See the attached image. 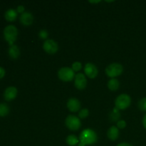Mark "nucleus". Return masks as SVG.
Segmentation results:
<instances>
[{
	"instance_id": "5701e85b",
	"label": "nucleus",
	"mask_w": 146,
	"mask_h": 146,
	"mask_svg": "<svg viewBox=\"0 0 146 146\" xmlns=\"http://www.w3.org/2000/svg\"><path fill=\"white\" fill-rule=\"evenodd\" d=\"M126 126V122L123 120H121V121L117 122V128H120V129H123Z\"/></svg>"
},
{
	"instance_id": "1a4fd4ad",
	"label": "nucleus",
	"mask_w": 146,
	"mask_h": 146,
	"mask_svg": "<svg viewBox=\"0 0 146 146\" xmlns=\"http://www.w3.org/2000/svg\"><path fill=\"white\" fill-rule=\"evenodd\" d=\"M84 72L90 78H95L98 74V68L92 63H88L86 64L84 67Z\"/></svg>"
},
{
	"instance_id": "ddd939ff",
	"label": "nucleus",
	"mask_w": 146,
	"mask_h": 146,
	"mask_svg": "<svg viewBox=\"0 0 146 146\" xmlns=\"http://www.w3.org/2000/svg\"><path fill=\"white\" fill-rule=\"evenodd\" d=\"M107 136L111 141H115L119 136V130L116 126H111L107 131Z\"/></svg>"
},
{
	"instance_id": "bb28decb",
	"label": "nucleus",
	"mask_w": 146,
	"mask_h": 146,
	"mask_svg": "<svg viewBox=\"0 0 146 146\" xmlns=\"http://www.w3.org/2000/svg\"><path fill=\"white\" fill-rule=\"evenodd\" d=\"M143 125L144 128L146 129V114H145V115L143 118Z\"/></svg>"
},
{
	"instance_id": "a878e982",
	"label": "nucleus",
	"mask_w": 146,
	"mask_h": 146,
	"mask_svg": "<svg viewBox=\"0 0 146 146\" xmlns=\"http://www.w3.org/2000/svg\"><path fill=\"white\" fill-rule=\"evenodd\" d=\"M117 146H133L131 144L128 143H121L118 144Z\"/></svg>"
},
{
	"instance_id": "6e6552de",
	"label": "nucleus",
	"mask_w": 146,
	"mask_h": 146,
	"mask_svg": "<svg viewBox=\"0 0 146 146\" xmlns=\"http://www.w3.org/2000/svg\"><path fill=\"white\" fill-rule=\"evenodd\" d=\"M74 79V85L76 88L78 90H83L86 87L87 80L85 75L82 73H78L75 76Z\"/></svg>"
},
{
	"instance_id": "a211bd4d",
	"label": "nucleus",
	"mask_w": 146,
	"mask_h": 146,
	"mask_svg": "<svg viewBox=\"0 0 146 146\" xmlns=\"http://www.w3.org/2000/svg\"><path fill=\"white\" fill-rule=\"evenodd\" d=\"M9 113V107L4 103H0V117L7 116Z\"/></svg>"
},
{
	"instance_id": "2eb2a0df",
	"label": "nucleus",
	"mask_w": 146,
	"mask_h": 146,
	"mask_svg": "<svg viewBox=\"0 0 146 146\" xmlns=\"http://www.w3.org/2000/svg\"><path fill=\"white\" fill-rule=\"evenodd\" d=\"M17 15H18V13L17 10L14 9H9L6 11L4 14V18L7 21H14L17 19Z\"/></svg>"
},
{
	"instance_id": "f257e3e1",
	"label": "nucleus",
	"mask_w": 146,
	"mask_h": 146,
	"mask_svg": "<svg viewBox=\"0 0 146 146\" xmlns=\"http://www.w3.org/2000/svg\"><path fill=\"white\" fill-rule=\"evenodd\" d=\"M97 135L95 131L90 128L84 130L79 135V143L78 146H86L93 145L96 143Z\"/></svg>"
},
{
	"instance_id": "cd10ccee",
	"label": "nucleus",
	"mask_w": 146,
	"mask_h": 146,
	"mask_svg": "<svg viewBox=\"0 0 146 146\" xmlns=\"http://www.w3.org/2000/svg\"><path fill=\"white\" fill-rule=\"evenodd\" d=\"M90 3H98V2H100V1H89Z\"/></svg>"
},
{
	"instance_id": "39448f33",
	"label": "nucleus",
	"mask_w": 146,
	"mask_h": 146,
	"mask_svg": "<svg viewBox=\"0 0 146 146\" xmlns=\"http://www.w3.org/2000/svg\"><path fill=\"white\" fill-rule=\"evenodd\" d=\"M58 76L60 80L65 82L71 81L75 78V74L74 70L69 67H63L58 71Z\"/></svg>"
},
{
	"instance_id": "6ab92c4d",
	"label": "nucleus",
	"mask_w": 146,
	"mask_h": 146,
	"mask_svg": "<svg viewBox=\"0 0 146 146\" xmlns=\"http://www.w3.org/2000/svg\"><path fill=\"white\" fill-rule=\"evenodd\" d=\"M88 115H89V111L87 108H83V109L80 110L78 112V117L81 119L86 118Z\"/></svg>"
},
{
	"instance_id": "4be33fe9",
	"label": "nucleus",
	"mask_w": 146,
	"mask_h": 146,
	"mask_svg": "<svg viewBox=\"0 0 146 146\" xmlns=\"http://www.w3.org/2000/svg\"><path fill=\"white\" fill-rule=\"evenodd\" d=\"M48 36V32H47L46 30L45 29L41 30V31H39V33H38V36H39L41 39H46Z\"/></svg>"
},
{
	"instance_id": "4468645a",
	"label": "nucleus",
	"mask_w": 146,
	"mask_h": 146,
	"mask_svg": "<svg viewBox=\"0 0 146 146\" xmlns=\"http://www.w3.org/2000/svg\"><path fill=\"white\" fill-rule=\"evenodd\" d=\"M9 56L12 59H17L20 56V49L17 45L14 44L12 46H10L8 50Z\"/></svg>"
},
{
	"instance_id": "423d86ee",
	"label": "nucleus",
	"mask_w": 146,
	"mask_h": 146,
	"mask_svg": "<svg viewBox=\"0 0 146 146\" xmlns=\"http://www.w3.org/2000/svg\"><path fill=\"white\" fill-rule=\"evenodd\" d=\"M66 125L71 131H77L81 125L79 118L73 115H69L66 118Z\"/></svg>"
},
{
	"instance_id": "f03ea898",
	"label": "nucleus",
	"mask_w": 146,
	"mask_h": 146,
	"mask_svg": "<svg viewBox=\"0 0 146 146\" xmlns=\"http://www.w3.org/2000/svg\"><path fill=\"white\" fill-rule=\"evenodd\" d=\"M4 37L5 41H7L9 46L14 45L18 36V30L17 28L14 25H8L4 28Z\"/></svg>"
},
{
	"instance_id": "393cba45",
	"label": "nucleus",
	"mask_w": 146,
	"mask_h": 146,
	"mask_svg": "<svg viewBox=\"0 0 146 146\" xmlns=\"http://www.w3.org/2000/svg\"><path fill=\"white\" fill-rule=\"evenodd\" d=\"M5 74H6V71L5 70H4V68H3V67L0 66V79L4 78V76H5Z\"/></svg>"
},
{
	"instance_id": "7ed1b4c3",
	"label": "nucleus",
	"mask_w": 146,
	"mask_h": 146,
	"mask_svg": "<svg viewBox=\"0 0 146 146\" xmlns=\"http://www.w3.org/2000/svg\"><path fill=\"white\" fill-rule=\"evenodd\" d=\"M123 71V67L121 64L118 63H113L108 65L106 68V74L111 78H115V77L121 75Z\"/></svg>"
},
{
	"instance_id": "aec40b11",
	"label": "nucleus",
	"mask_w": 146,
	"mask_h": 146,
	"mask_svg": "<svg viewBox=\"0 0 146 146\" xmlns=\"http://www.w3.org/2000/svg\"><path fill=\"white\" fill-rule=\"evenodd\" d=\"M138 108L141 111H146V97L140 100L138 102Z\"/></svg>"
},
{
	"instance_id": "9b49d317",
	"label": "nucleus",
	"mask_w": 146,
	"mask_h": 146,
	"mask_svg": "<svg viewBox=\"0 0 146 146\" xmlns=\"http://www.w3.org/2000/svg\"><path fill=\"white\" fill-rule=\"evenodd\" d=\"M67 108L71 112H77L81 108V103L79 100L75 98H71L67 101Z\"/></svg>"
},
{
	"instance_id": "f3484780",
	"label": "nucleus",
	"mask_w": 146,
	"mask_h": 146,
	"mask_svg": "<svg viewBox=\"0 0 146 146\" xmlns=\"http://www.w3.org/2000/svg\"><path fill=\"white\" fill-rule=\"evenodd\" d=\"M66 143L70 146H75L79 143V138L75 135H70L66 138Z\"/></svg>"
},
{
	"instance_id": "dca6fc26",
	"label": "nucleus",
	"mask_w": 146,
	"mask_h": 146,
	"mask_svg": "<svg viewBox=\"0 0 146 146\" xmlns=\"http://www.w3.org/2000/svg\"><path fill=\"white\" fill-rule=\"evenodd\" d=\"M120 86V83L118 79L116 78H111L108 81V84H107V86L109 88L111 91H115L118 89Z\"/></svg>"
},
{
	"instance_id": "b1692460",
	"label": "nucleus",
	"mask_w": 146,
	"mask_h": 146,
	"mask_svg": "<svg viewBox=\"0 0 146 146\" xmlns=\"http://www.w3.org/2000/svg\"><path fill=\"white\" fill-rule=\"evenodd\" d=\"M24 10H25V8H24V6L22 5L18 6L17 8V13H20V14H23V13L24 12Z\"/></svg>"
},
{
	"instance_id": "0eeeda50",
	"label": "nucleus",
	"mask_w": 146,
	"mask_h": 146,
	"mask_svg": "<svg viewBox=\"0 0 146 146\" xmlns=\"http://www.w3.org/2000/svg\"><path fill=\"white\" fill-rule=\"evenodd\" d=\"M43 48L46 53L49 54H54L58 51V44L53 39L46 40L43 44Z\"/></svg>"
},
{
	"instance_id": "412c9836",
	"label": "nucleus",
	"mask_w": 146,
	"mask_h": 146,
	"mask_svg": "<svg viewBox=\"0 0 146 146\" xmlns=\"http://www.w3.org/2000/svg\"><path fill=\"white\" fill-rule=\"evenodd\" d=\"M72 68L74 70V71H79L82 68V64H81V62L79 61H75L74 64H72Z\"/></svg>"
},
{
	"instance_id": "f8f14e48",
	"label": "nucleus",
	"mask_w": 146,
	"mask_h": 146,
	"mask_svg": "<svg viewBox=\"0 0 146 146\" xmlns=\"http://www.w3.org/2000/svg\"><path fill=\"white\" fill-rule=\"evenodd\" d=\"M20 22L24 26H30L34 21V17L32 14L28 11H24L20 16Z\"/></svg>"
},
{
	"instance_id": "9d476101",
	"label": "nucleus",
	"mask_w": 146,
	"mask_h": 146,
	"mask_svg": "<svg viewBox=\"0 0 146 146\" xmlns=\"http://www.w3.org/2000/svg\"><path fill=\"white\" fill-rule=\"evenodd\" d=\"M17 88L14 86L7 87L4 92V98L7 101H11L17 97Z\"/></svg>"
},
{
	"instance_id": "20e7f679",
	"label": "nucleus",
	"mask_w": 146,
	"mask_h": 146,
	"mask_svg": "<svg viewBox=\"0 0 146 146\" xmlns=\"http://www.w3.org/2000/svg\"><path fill=\"white\" fill-rule=\"evenodd\" d=\"M131 98L129 95L125 94H121L116 98L115 101V108L118 110H124L131 106Z\"/></svg>"
}]
</instances>
